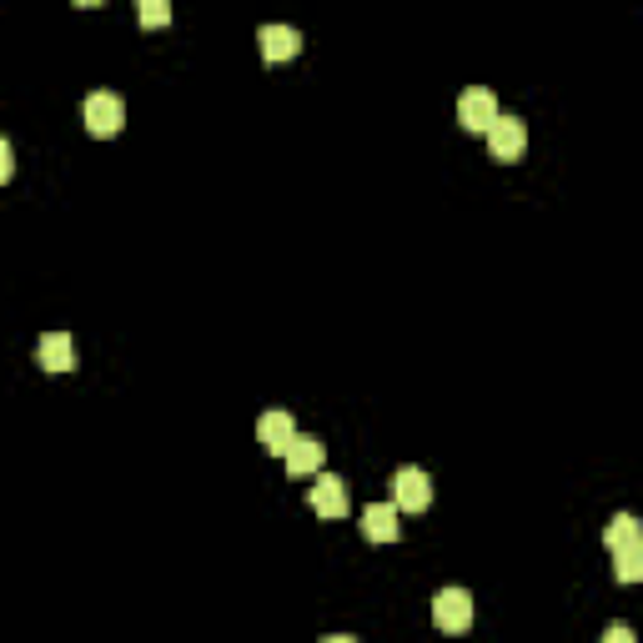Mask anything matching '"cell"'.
Instances as JSON below:
<instances>
[{"label": "cell", "instance_id": "14", "mask_svg": "<svg viewBox=\"0 0 643 643\" xmlns=\"http://www.w3.org/2000/svg\"><path fill=\"white\" fill-rule=\"evenodd\" d=\"M136 15L146 30H161L171 21V0H136Z\"/></svg>", "mask_w": 643, "mask_h": 643}, {"label": "cell", "instance_id": "5", "mask_svg": "<svg viewBox=\"0 0 643 643\" xmlns=\"http://www.w3.org/2000/svg\"><path fill=\"white\" fill-rule=\"evenodd\" d=\"M458 121L468 132H487V126L498 121V96L487 91V86H468L458 101Z\"/></svg>", "mask_w": 643, "mask_h": 643}, {"label": "cell", "instance_id": "10", "mask_svg": "<svg viewBox=\"0 0 643 643\" xmlns=\"http://www.w3.org/2000/svg\"><path fill=\"white\" fill-rule=\"evenodd\" d=\"M257 437H262L267 453H287L292 437H297V422H292V412H262V422H257Z\"/></svg>", "mask_w": 643, "mask_h": 643}, {"label": "cell", "instance_id": "16", "mask_svg": "<svg viewBox=\"0 0 643 643\" xmlns=\"http://www.w3.org/2000/svg\"><path fill=\"white\" fill-rule=\"evenodd\" d=\"M11 141H0V182H11Z\"/></svg>", "mask_w": 643, "mask_h": 643}, {"label": "cell", "instance_id": "7", "mask_svg": "<svg viewBox=\"0 0 643 643\" xmlns=\"http://www.w3.org/2000/svg\"><path fill=\"white\" fill-rule=\"evenodd\" d=\"M307 503H312L322 518H347V508H353V503H347V483H342V478H332V473L317 478L312 493H307Z\"/></svg>", "mask_w": 643, "mask_h": 643}, {"label": "cell", "instance_id": "4", "mask_svg": "<svg viewBox=\"0 0 643 643\" xmlns=\"http://www.w3.org/2000/svg\"><path fill=\"white\" fill-rule=\"evenodd\" d=\"M393 498L403 512H428L433 508V483L422 468H397L393 473Z\"/></svg>", "mask_w": 643, "mask_h": 643}, {"label": "cell", "instance_id": "15", "mask_svg": "<svg viewBox=\"0 0 643 643\" xmlns=\"http://www.w3.org/2000/svg\"><path fill=\"white\" fill-rule=\"evenodd\" d=\"M604 643H633V629L629 623H614V629H604Z\"/></svg>", "mask_w": 643, "mask_h": 643}, {"label": "cell", "instance_id": "12", "mask_svg": "<svg viewBox=\"0 0 643 643\" xmlns=\"http://www.w3.org/2000/svg\"><path fill=\"white\" fill-rule=\"evenodd\" d=\"M643 539V523L633 518V512H618L614 523L604 528V548L608 553H618V548H629V543H639Z\"/></svg>", "mask_w": 643, "mask_h": 643}, {"label": "cell", "instance_id": "2", "mask_svg": "<svg viewBox=\"0 0 643 643\" xmlns=\"http://www.w3.org/2000/svg\"><path fill=\"white\" fill-rule=\"evenodd\" d=\"M433 623L443 633H468V623H473V598H468V589H437Z\"/></svg>", "mask_w": 643, "mask_h": 643}, {"label": "cell", "instance_id": "9", "mask_svg": "<svg viewBox=\"0 0 643 643\" xmlns=\"http://www.w3.org/2000/svg\"><path fill=\"white\" fill-rule=\"evenodd\" d=\"M282 462H287L292 478H312L317 468H322V437H292V447L282 453Z\"/></svg>", "mask_w": 643, "mask_h": 643}, {"label": "cell", "instance_id": "11", "mask_svg": "<svg viewBox=\"0 0 643 643\" xmlns=\"http://www.w3.org/2000/svg\"><path fill=\"white\" fill-rule=\"evenodd\" d=\"M257 40H262V61H272V66L276 61H292V55L302 51V36H297L292 26H262Z\"/></svg>", "mask_w": 643, "mask_h": 643}, {"label": "cell", "instance_id": "3", "mask_svg": "<svg viewBox=\"0 0 643 643\" xmlns=\"http://www.w3.org/2000/svg\"><path fill=\"white\" fill-rule=\"evenodd\" d=\"M487 151H493V161H523V146H528V126L518 116H498L493 126H487Z\"/></svg>", "mask_w": 643, "mask_h": 643}, {"label": "cell", "instance_id": "8", "mask_svg": "<svg viewBox=\"0 0 643 643\" xmlns=\"http://www.w3.org/2000/svg\"><path fill=\"white\" fill-rule=\"evenodd\" d=\"M36 362L46 372H71L76 368V347H71V332H46L36 342Z\"/></svg>", "mask_w": 643, "mask_h": 643}, {"label": "cell", "instance_id": "1", "mask_svg": "<svg viewBox=\"0 0 643 643\" xmlns=\"http://www.w3.org/2000/svg\"><path fill=\"white\" fill-rule=\"evenodd\" d=\"M81 121H86L91 136H116L121 121H126V106H121L116 91H91L86 106H81Z\"/></svg>", "mask_w": 643, "mask_h": 643}, {"label": "cell", "instance_id": "13", "mask_svg": "<svg viewBox=\"0 0 643 643\" xmlns=\"http://www.w3.org/2000/svg\"><path fill=\"white\" fill-rule=\"evenodd\" d=\"M614 578L618 583H643V539L614 553Z\"/></svg>", "mask_w": 643, "mask_h": 643}, {"label": "cell", "instance_id": "6", "mask_svg": "<svg viewBox=\"0 0 643 643\" xmlns=\"http://www.w3.org/2000/svg\"><path fill=\"white\" fill-rule=\"evenodd\" d=\"M362 533L372 543H397L403 539V508L397 503H368L362 508Z\"/></svg>", "mask_w": 643, "mask_h": 643}, {"label": "cell", "instance_id": "17", "mask_svg": "<svg viewBox=\"0 0 643 643\" xmlns=\"http://www.w3.org/2000/svg\"><path fill=\"white\" fill-rule=\"evenodd\" d=\"M76 5H86V11H91V5H101V0H76Z\"/></svg>", "mask_w": 643, "mask_h": 643}]
</instances>
